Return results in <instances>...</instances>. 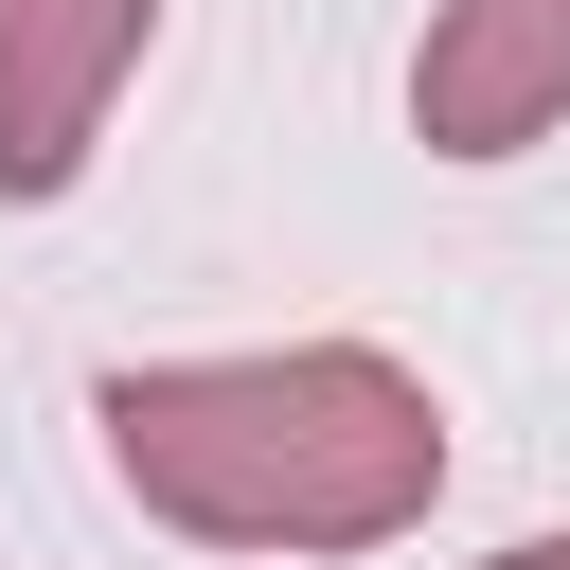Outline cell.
Returning a JSON list of instances; mask_svg holds the SVG:
<instances>
[{"label": "cell", "instance_id": "obj_1", "mask_svg": "<svg viewBox=\"0 0 570 570\" xmlns=\"http://www.w3.org/2000/svg\"><path fill=\"white\" fill-rule=\"evenodd\" d=\"M107 463L142 517H178L214 552H374L428 517L445 410L356 338H285V356L107 374Z\"/></svg>", "mask_w": 570, "mask_h": 570}, {"label": "cell", "instance_id": "obj_2", "mask_svg": "<svg viewBox=\"0 0 570 570\" xmlns=\"http://www.w3.org/2000/svg\"><path fill=\"white\" fill-rule=\"evenodd\" d=\"M160 0H0V196H71Z\"/></svg>", "mask_w": 570, "mask_h": 570}, {"label": "cell", "instance_id": "obj_3", "mask_svg": "<svg viewBox=\"0 0 570 570\" xmlns=\"http://www.w3.org/2000/svg\"><path fill=\"white\" fill-rule=\"evenodd\" d=\"M410 125L445 160H517L534 125H570V0H445L410 53Z\"/></svg>", "mask_w": 570, "mask_h": 570}, {"label": "cell", "instance_id": "obj_4", "mask_svg": "<svg viewBox=\"0 0 570 570\" xmlns=\"http://www.w3.org/2000/svg\"><path fill=\"white\" fill-rule=\"evenodd\" d=\"M499 570H570V534H517V552H499Z\"/></svg>", "mask_w": 570, "mask_h": 570}]
</instances>
